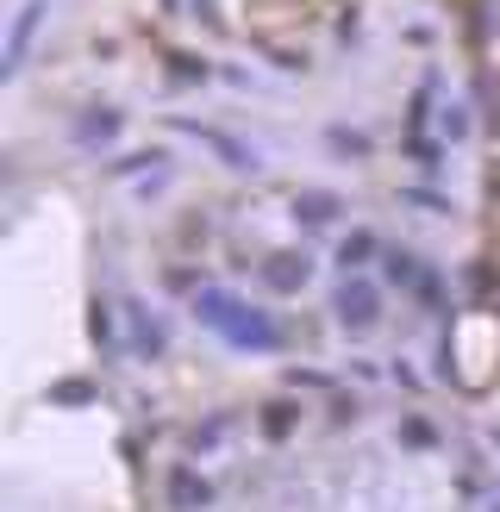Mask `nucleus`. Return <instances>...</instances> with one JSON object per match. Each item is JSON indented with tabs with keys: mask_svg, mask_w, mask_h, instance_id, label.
<instances>
[{
	"mask_svg": "<svg viewBox=\"0 0 500 512\" xmlns=\"http://www.w3.org/2000/svg\"><path fill=\"white\" fill-rule=\"evenodd\" d=\"M382 263H388V281H394V288H419V281H425V269H419L413 250H382Z\"/></svg>",
	"mask_w": 500,
	"mask_h": 512,
	"instance_id": "1a4fd4ad",
	"label": "nucleus"
},
{
	"mask_svg": "<svg viewBox=\"0 0 500 512\" xmlns=\"http://www.w3.org/2000/svg\"><path fill=\"white\" fill-rule=\"evenodd\" d=\"M469 132V119H463V107H444V138H463Z\"/></svg>",
	"mask_w": 500,
	"mask_h": 512,
	"instance_id": "dca6fc26",
	"label": "nucleus"
},
{
	"mask_svg": "<svg viewBox=\"0 0 500 512\" xmlns=\"http://www.w3.org/2000/svg\"><path fill=\"white\" fill-rule=\"evenodd\" d=\"M332 313H338L344 331H357V338H363V331H375V319H382V294H375L363 275H344V288L332 294Z\"/></svg>",
	"mask_w": 500,
	"mask_h": 512,
	"instance_id": "f03ea898",
	"label": "nucleus"
},
{
	"mask_svg": "<svg viewBox=\"0 0 500 512\" xmlns=\"http://www.w3.org/2000/svg\"><path fill=\"white\" fill-rule=\"evenodd\" d=\"M50 400H57V406H82V400H94V381H57Z\"/></svg>",
	"mask_w": 500,
	"mask_h": 512,
	"instance_id": "f8f14e48",
	"label": "nucleus"
},
{
	"mask_svg": "<svg viewBox=\"0 0 500 512\" xmlns=\"http://www.w3.org/2000/svg\"><path fill=\"white\" fill-rule=\"evenodd\" d=\"M163 344H169V331L157 319H138V350H163Z\"/></svg>",
	"mask_w": 500,
	"mask_h": 512,
	"instance_id": "4468645a",
	"label": "nucleus"
},
{
	"mask_svg": "<svg viewBox=\"0 0 500 512\" xmlns=\"http://www.w3.org/2000/svg\"><path fill=\"white\" fill-rule=\"evenodd\" d=\"M307 275H313V256L282 250V256H269V263H263V288H275V294H300V288H307Z\"/></svg>",
	"mask_w": 500,
	"mask_h": 512,
	"instance_id": "39448f33",
	"label": "nucleus"
},
{
	"mask_svg": "<svg viewBox=\"0 0 500 512\" xmlns=\"http://www.w3.org/2000/svg\"><path fill=\"white\" fill-rule=\"evenodd\" d=\"M288 431H294V406H288V400H269V406H263V438L282 444Z\"/></svg>",
	"mask_w": 500,
	"mask_h": 512,
	"instance_id": "9d476101",
	"label": "nucleus"
},
{
	"mask_svg": "<svg viewBox=\"0 0 500 512\" xmlns=\"http://www.w3.org/2000/svg\"><path fill=\"white\" fill-rule=\"evenodd\" d=\"M119 138V113H107V107H100V113H88L82 125H75V144H82V150H94V144H113Z\"/></svg>",
	"mask_w": 500,
	"mask_h": 512,
	"instance_id": "0eeeda50",
	"label": "nucleus"
},
{
	"mask_svg": "<svg viewBox=\"0 0 500 512\" xmlns=\"http://www.w3.org/2000/svg\"><path fill=\"white\" fill-rule=\"evenodd\" d=\"M400 438H407V444H419V450H425V444H432V425H419V419H407V425H400Z\"/></svg>",
	"mask_w": 500,
	"mask_h": 512,
	"instance_id": "2eb2a0df",
	"label": "nucleus"
},
{
	"mask_svg": "<svg viewBox=\"0 0 500 512\" xmlns=\"http://www.w3.org/2000/svg\"><path fill=\"white\" fill-rule=\"evenodd\" d=\"M44 13H50V0H25V7L13 13V32H7V63H0V75H13V69L25 63V50H32L38 25H44Z\"/></svg>",
	"mask_w": 500,
	"mask_h": 512,
	"instance_id": "20e7f679",
	"label": "nucleus"
},
{
	"mask_svg": "<svg viewBox=\"0 0 500 512\" xmlns=\"http://www.w3.org/2000/svg\"><path fill=\"white\" fill-rule=\"evenodd\" d=\"M369 256H382V244H375L369 232H350V238L338 244V269H344V275H357V269L369 263Z\"/></svg>",
	"mask_w": 500,
	"mask_h": 512,
	"instance_id": "6e6552de",
	"label": "nucleus"
},
{
	"mask_svg": "<svg viewBox=\"0 0 500 512\" xmlns=\"http://www.w3.org/2000/svg\"><path fill=\"white\" fill-rule=\"evenodd\" d=\"M225 431H232V419H225V413H219V419H207V425H194V431H188V450H213Z\"/></svg>",
	"mask_w": 500,
	"mask_h": 512,
	"instance_id": "9b49d317",
	"label": "nucleus"
},
{
	"mask_svg": "<svg viewBox=\"0 0 500 512\" xmlns=\"http://www.w3.org/2000/svg\"><path fill=\"white\" fill-rule=\"evenodd\" d=\"M338 213H344V200H338V194H325V188L294 194V219H307V225H332Z\"/></svg>",
	"mask_w": 500,
	"mask_h": 512,
	"instance_id": "423d86ee",
	"label": "nucleus"
},
{
	"mask_svg": "<svg viewBox=\"0 0 500 512\" xmlns=\"http://www.w3.org/2000/svg\"><path fill=\"white\" fill-rule=\"evenodd\" d=\"M169 506H175V512H207V506H213V481L200 475L194 463H175V469H169Z\"/></svg>",
	"mask_w": 500,
	"mask_h": 512,
	"instance_id": "7ed1b4c3",
	"label": "nucleus"
},
{
	"mask_svg": "<svg viewBox=\"0 0 500 512\" xmlns=\"http://www.w3.org/2000/svg\"><path fill=\"white\" fill-rule=\"evenodd\" d=\"M194 313H200V325H213L232 350H275V344H282V325H275L263 306H244L238 294H225V288H200Z\"/></svg>",
	"mask_w": 500,
	"mask_h": 512,
	"instance_id": "f257e3e1",
	"label": "nucleus"
},
{
	"mask_svg": "<svg viewBox=\"0 0 500 512\" xmlns=\"http://www.w3.org/2000/svg\"><path fill=\"white\" fill-rule=\"evenodd\" d=\"M325 144H332V150H350V157H369V138H363V132H344V125H332V132H325Z\"/></svg>",
	"mask_w": 500,
	"mask_h": 512,
	"instance_id": "ddd939ff",
	"label": "nucleus"
}]
</instances>
